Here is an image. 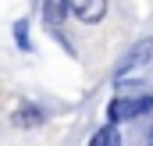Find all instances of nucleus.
Segmentation results:
<instances>
[{
  "instance_id": "0eeeda50",
  "label": "nucleus",
  "mask_w": 153,
  "mask_h": 146,
  "mask_svg": "<svg viewBox=\"0 0 153 146\" xmlns=\"http://www.w3.org/2000/svg\"><path fill=\"white\" fill-rule=\"evenodd\" d=\"M25 25H29V22H18V25H14V36L22 43V50H29V32H25Z\"/></svg>"
},
{
  "instance_id": "f257e3e1",
  "label": "nucleus",
  "mask_w": 153,
  "mask_h": 146,
  "mask_svg": "<svg viewBox=\"0 0 153 146\" xmlns=\"http://www.w3.org/2000/svg\"><path fill=\"white\" fill-rule=\"evenodd\" d=\"M153 107V96H128V100H114L107 114H111V125L117 121H128V118H139V114H146Z\"/></svg>"
},
{
  "instance_id": "423d86ee",
  "label": "nucleus",
  "mask_w": 153,
  "mask_h": 146,
  "mask_svg": "<svg viewBox=\"0 0 153 146\" xmlns=\"http://www.w3.org/2000/svg\"><path fill=\"white\" fill-rule=\"evenodd\" d=\"M39 121H43V110L39 107H22L14 114V125H39Z\"/></svg>"
},
{
  "instance_id": "f03ea898",
  "label": "nucleus",
  "mask_w": 153,
  "mask_h": 146,
  "mask_svg": "<svg viewBox=\"0 0 153 146\" xmlns=\"http://www.w3.org/2000/svg\"><path fill=\"white\" fill-rule=\"evenodd\" d=\"M150 54H153V39H139L121 61H117V68H114V78H125V75L132 72V68H139V64H146L150 61Z\"/></svg>"
},
{
  "instance_id": "7ed1b4c3",
  "label": "nucleus",
  "mask_w": 153,
  "mask_h": 146,
  "mask_svg": "<svg viewBox=\"0 0 153 146\" xmlns=\"http://www.w3.org/2000/svg\"><path fill=\"white\" fill-rule=\"evenodd\" d=\"M68 11H75L78 22L93 25V22H100L107 14V0H68Z\"/></svg>"
},
{
  "instance_id": "6e6552de",
  "label": "nucleus",
  "mask_w": 153,
  "mask_h": 146,
  "mask_svg": "<svg viewBox=\"0 0 153 146\" xmlns=\"http://www.w3.org/2000/svg\"><path fill=\"white\" fill-rule=\"evenodd\" d=\"M150 146H153V128H150Z\"/></svg>"
},
{
  "instance_id": "20e7f679",
  "label": "nucleus",
  "mask_w": 153,
  "mask_h": 146,
  "mask_svg": "<svg viewBox=\"0 0 153 146\" xmlns=\"http://www.w3.org/2000/svg\"><path fill=\"white\" fill-rule=\"evenodd\" d=\"M64 14H68V0H43V18L50 25H61Z\"/></svg>"
},
{
  "instance_id": "39448f33",
  "label": "nucleus",
  "mask_w": 153,
  "mask_h": 146,
  "mask_svg": "<svg viewBox=\"0 0 153 146\" xmlns=\"http://www.w3.org/2000/svg\"><path fill=\"white\" fill-rule=\"evenodd\" d=\"M89 146H121V132H117V125H107V128H100V132L89 139Z\"/></svg>"
}]
</instances>
